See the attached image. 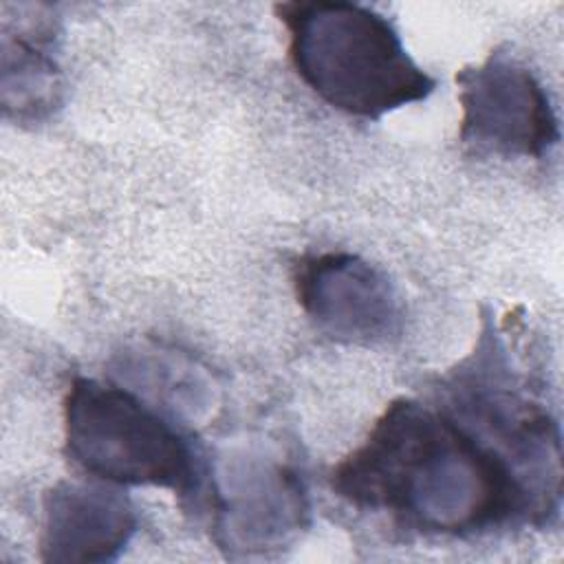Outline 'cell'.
<instances>
[{
    "instance_id": "52a82bcc",
    "label": "cell",
    "mask_w": 564,
    "mask_h": 564,
    "mask_svg": "<svg viewBox=\"0 0 564 564\" xmlns=\"http://www.w3.org/2000/svg\"><path fill=\"white\" fill-rule=\"evenodd\" d=\"M137 527L132 500L110 482L62 480L44 496L40 557L64 564L112 562Z\"/></svg>"
},
{
    "instance_id": "5b68a950",
    "label": "cell",
    "mask_w": 564,
    "mask_h": 564,
    "mask_svg": "<svg viewBox=\"0 0 564 564\" xmlns=\"http://www.w3.org/2000/svg\"><path fill=\"white\" fill-rule=\"evenodd\" d=\"M295 295L319 330L346 344H377L401 328V306L388 275L368 260L328 251L297 262Z\"/></svg>"
},
{
    "instance_id": "8992f818",
    "label": "cell",
    "mask_w": 564,
    "mask_h": 564,
    "mask_svg": "<svg viewBox=\"0 0 564 564\" xmlns=\"http://www.w3.org/2000/svg\"><path fill=\"white\" fill-rule=\"evenodd\" d=\"M209 502L218 542L245 553L286 544L308 516L297 474L284 463L253 454H240L220 467Z\"/></svg>"
},
{
    "instance_id": "6da1fadb",
    "label": "cell",
    "mask_w": 564,
    "mask_h": 564,
    "mask_svg": "<svg viewBox=\"0 0 564 564\" xmlns=\"http://www.w3.org/2000/svg\"><path fill=\"white\" fill-rule=\"evenodd\" d=\"M359 509L390 511L432 535H471L507 522L542 524L511 465L447 410L394 399L366 441L330 471Z\"/></svg>"
},
{
    "instance_id": "3957f363",
    "label": "cell",
    "mask_w": 564,
    "mask_h": 564,
    "mask_svg": "<svg viewBox=\"0 0 564 564\" xmlns=\"http://www.w3.org/2000/svg\"><path fill=\"white\" fill-rule=\"evenodd\" d=\"M64 452L86 474L110 485L167 487L200 494L189 441L139 394L77 377L64 397Z\"/></svg>"
},
{
    "instance_id": "7a4b0ae2",
    "label": "cell",
    "mask_w": 564,
    "mask_h": 564,
    "mask_svg": "<svg viewBox=\"0 0 564 564\" xmlns=\"http://www.w3.org/2000/svg\"><path fill=\"white\" fill-rule=\"evenodd\" d=\"M278 18L289 31V55L302 82L328 106L379 119L423 101L434 79L408 55L394 26L355 2H282Z\"/></svg>"
},
{
    "instance_id": "ba28073f",
    "label": "cell",
    "mask_w": 564,
    "mask_h": 564,
    "mask_svg": "<svg viewBox=\"0 0 564 564\" xmlns=\"http://www.w3.org/2000/svg\"><path fill=\"white\" fill-rule=\"evenodd\" d=\"M62 73L51 53V29L2 33V110L18 121H37L59 101Z\"/></svg>"
},
{
    "instance_id": "277c9868",
    "label": "cell",
    "mask_w": 564,
    "mask_h": 564,
    "mask_svg": "<svg viewBox=\"0 0 564 564\" xmlns=\"http://www.w3.org/2000/svg\"><path fill=\"white\" fill-rule=\"evenodd\" d=\"M460 139L505 156H544L560 139L549 93L520 62L491 53L456 75Z\"/></svg>"
}]
</instances>
